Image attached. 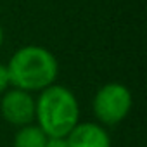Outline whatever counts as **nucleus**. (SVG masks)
<instances>
[{
	"label": "nucleus",
	"mask_w": 147,
	"mask_h": 147,
	"mask_svg": "<svg viewBox=\"0 0 147 147\" xmlns=\"http://www.w3.org/2000/svg\"><path fill=\"white\" fill-rule=\"evenodd\" d=\"M2 42H4V31H2V26H0V45H2Z\"/></svg>",
	"instance_id": "9"
},
{
	"label": "nucleus",
	"mask_w": 147,
	"mask_h": 147,
	"mask_svg": "<svg viewBox=\"0 0 147 147\" xmlns=\"http://www.w3.org/2000/svg\"><path fill=\"white\" fill-rule=\"evenodd\" d=\"M47 135L40 130V126L26 125L14 137V147H43L47 142Z\"/></svg>",
	"instance_id": "6"
},
{
	"label": "nucleus",
	"mask_w": 147,
	"mask_h": 147,
	"mask_svg": "<svg viewBox=\"0 0 147 147\" xmlns=\"http://www.w3.org/2000/svg\"><path fill=\"white\" fill-rule=\"evenodd\" d=\"M43 147H69V145H67L66 138H61V137H49Z\"/></svg>",
	"instance_id": "8"
},
{
	"label": "nucleus",
	"mask_w": 147,
	"mask_h": 147,
	"mask_svg": "<svg viewBox=\"0 0 147 147\" xmlns=\"http://www.w3.org/2000/svg\"><path fill=\"white\" fill-rule=\"evenodd\" d=\"M0 109L5 121L18 126L31 125V121L35 119V99L30 92L21 88L5 90L0 102Z\"/></svg>",
	"instance_id": "4"
},
{
	"label": "nucleus",
	"mask_w": 147,
	"mask_h": 147,
	"mask_svg": "<svg viewBox=\"0 0 147 147\" xmlns=\"http://www.w3.org/2000/svg\"><path fill=\"white\" fill-rule=\"evenodd\" d=\"M131 107V95L125 85L107 83L94 97V113L104 125H116L126 118Z\"/></svg>",
	"instance_id": "3"
},
{
	"label": "nucleus",
	"mask_w": 147,
	"mask_h": 147,
	"mask_svg": "<svg viewBox=\"0 0 147 147\" xmlns=\"http://www.w3.org/2000/svg\"><path fill=\"white\" fill-rule=\"evenodd\" d=\"M69 147H111V138L97 123H78L67 135Z\"/></svg>",
	"instance_id": "5"
},
{
	"label": "nucleus",
	"mask_w": 147,
	"mask_h": 147,
	"mask_svg": "<svg viewBox=\"0 0 147 147\" xmlns=\"http://www.w3.org/2000/svg\"><path fill=\"white\" fill-rule=\"evenodd\" d=\"M7 71L14 88L42 92L43 88L54 85L59 66L50 50L38 45H28L14 52Z\"/></svg>",
	"instance_id": "2"
},
{
	"label": "nucleus",
	"mask_w": 147,
	"mask_h": 147,
	"mask_svg": "<svg viewBox=\"0 0 147 147\" xmlns=\"http://www.w3.org/2000/svg\"><path fill=\"white\" fill-rule=\"evenodd\" d=\"M35 118L47 137L66 138V135L80 123L78 100L69 88L50 85L43 88L35 100Z\"/></svg>",
	"instance_id": "1"
},
{
	"label": "nucleus",
	"mask_w": 147,
	"mask_h": 147,
	"mask_svg": "<svg viewBox=\"0 0 147 147\" xmlns=\"http://www.w3.org/2000/svg\"><path fill=\"white\" fill-rule=\"evenodd\" d=\"M11 85V78H9V71L5 64H0V94H4Z\"/></svg>",
	"instance_id": "7"
}]
</instances>
